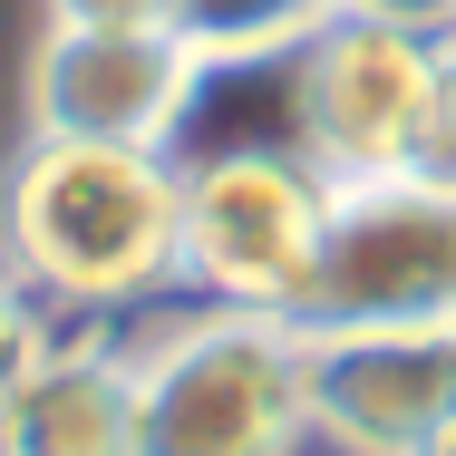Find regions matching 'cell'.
Here are the masks:
<instances>
[{"mask_svg": "<svg viewBox=\"0 0 456 456\" xmlns=\"http://www.w3.org/2000/svg\"><path fill=\"white\" fill-rule=\"evenodd\" d=\"M49 29H175V0H39Z\"/></svg>", "mask_w": 456, "mask_h": 456, "instance_id": "8fae6325", "label": "cell"}, {"mask_svg": "<svg viewBox=\"0 0 456 456\" xmlns=\"http://www.w3.org/2000/svg\"><path fill=\"white\" fill-rule=\"evenodd\" d=\"M428 10H437V20H447V29H456V0H428Z\"/></svg>", "mask_w": 456, "mask_h": 456, "instance_id": "4fadbf2b", "label": "cell"}, {"mask_svg": "<svg viewBox=\"0 0 456 456\" xmlns=\"http://www.w3.org/2000/svg\"><path fill=\"white\" fill-rule=\"evenodd\" d=\"M311 437L340 456H437L456 437V321L311 330Z\"/></svg>", "mask_w": 456, "mask_h": 456, "instance_id": "52a82bcc", "label": "cell"}, {"mask_svg": "<svg viewBox=\"0 0 456 456\" xmlns=\"http://www.w3.org/2000/svg\"><path fill=\"white\" fill-rule=\"evenodd\" d=\"M39 350H49V321H39V291H29V281H20L10 263H0V398L20 388V369L39 360Z\"/></svg>", "mask_w": 456, "mask_h": 456, "instance_id": "30bf717a", "label": "cell"}, {"mask_svg": "<svg viewBox=\"0 0 456 456\" xmlns=\"http://www.w3.org/2000/svg\"><path fill=\"white\" fill-rule=\"evenodd\" d=\"M204 78L214 69L175 29H39L20 69V117L29 136L69 146H175Z\"/></svg>", "mask_w": 456, "mask_h": 456, "instance_id": "8992f818", "label": "cell"}, {"mask_svg": "<svg viewBox=\"0 0 456 456\" xmlns=\"http://www.w3.org/2000/svg\"><path fill=\"white\" fill-rule=\"evenodd\" d=\"M398 321H456V184H330V243L301 330H398Z\"/></svg>", "mask_w": 456, "mask_h": 456, "instance_id": "5b68a950", "label": "cell"}, {"mask_svg": "<svg viewBox=\"0 0 456 456\" xmlns=\"http://www.w3.org/2000/svg\"><path fill=\"white\" fill-rule=\"evenodd\" d=\"M447 39L437 20H398V10H330L291 59V156L330 184H379L418 166V126L428 97L447 78Z\"/></svg>", "mask_w": 456, "mask_h": 456, "instance_id": "3957f363", "label": "cell"}, {"mask_svg": "<svg viewBox=\"0 0 456 456\" xmlns=\"http://www.w3.org/2000/svg\"><path fill=\"white\" fill-rule=\"evenodd\" d=\"M0 263L59 311H126L184 281V166L166 146L20 136L0 175Z\"/></svg>", "mask_w": 456, "mask_h": 456, "instance_id": "6da1fadb", "label": "cell"}, {"mask_svg": "<svg viewBox=\"0 0 456 456\" xmlns=\"http://www.w3.org/2000/svg\"><path fill=\"white\" fill-rule=\"evenodd\" d=\"M408 175L456 184V39H447V78H437V97H428V126H418V166H408Z\"/></svg>", "mask_w": 456, "mask_h": 456, "instance_id": "7c38bea8", "label": "cell"}, {"mask_svg": "<svg viewBox=\"0 0 456 456\" xmlns=\"http://www.w3.org/2000/svg\"><path fill=\"white\" fill-rule=\"evenodd\" d=\"M311 437V330L281 311L204 301L136 350V456H301Z\"/></svg>", "mask_w": 456, "mask_h": 456, "instance_id": "7a4b0ae2", "label": "cell"}, {"mask_svg": "<svg viewBox=\"0 0 456 456\" xmlns=\"http://www.w3.org/2000/svg\"><path fill=\"white\" fill-rule=\"evenodd\" d=\"M330 243V175L291 146H214L184 166V281L224 311L301 321Z\"/></svg>", "mask_w": 456, "mask_h": 456, "instance_id": "277c9868", "label": "cell"}, {"mask_svg": "<svg viewBox=\"0 0 456 456\" xmlns=\"http://www.w3.org/2000/svg\"><path fill=\"white\" fill-rule=\"evenodd\" d=\"M340 0H175V39L204 69H263L291 59Z\"/></svg>", "mask_w": 456, "mask_h": 456, "instance_id": "9c48e42d", "label": "cell"}, {"mask_svg": "<svg viewBox=\"0 0 456 456\" xmlns=\"http://www.w3.org/2000/svg\"><path fill=\"white\" fill-rule=\"evenodd\" d=\"M0 456H136V350L49 340L0 398Z\"/></svg>", "mask_w": 456, "mask_h": 456, "instance_id": "ba28073f", "label": "cell"}, {"mask_svg": "<svg viewBox=\"0 0 456 456\" xmlns=\"http://www.w3.org/2000/svg\"><path fill=\"white\" fill-rule=\"evenodd\" d=\"M437 456H456V437H447V447H437Z\"/></svg>", "mask_w": 456, "mask_h": 456, "instance_id": "5bb4252c", "label": "cell"}]
</instances>
